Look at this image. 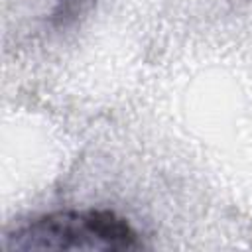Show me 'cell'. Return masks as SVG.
I'll use <instances>...</instances> for the list:
<instances>
[{
	"mask_svg": "<svg viewBox=\"0 0 252 252\" xmlns=\"http://www.w3.org/2000/svg\"><path fill=\"white\" fill-rule=\"evenodd\" d=\"M136 230L110 211H57L37 217L4 238L8 250H102L138 248Z\"/></svg>",
	"mask_w": 252,
	"mask_h": 252,
	"instance_id": "1",
	"label": "cell"
}]
</instances>
